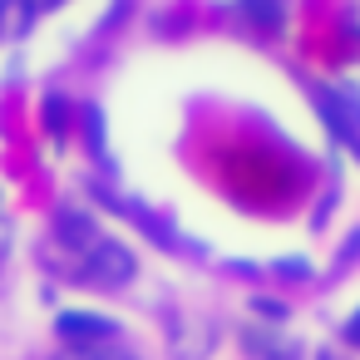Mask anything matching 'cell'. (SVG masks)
I'll return each mask as SVG.
<instances>
[{"instance_id": "obj_1", "label": "cell", "mask_w": 360, "mask_h": 360, "mask_svg": "<svg viewBox=\"0 0 360 360\" xmlns=\"http://www.w3.org/2000/svg\"><path fill=\"white\" fill-rule=\"evenodd\" d=\"M139 271V262H134V252L129 247H119V242H94V252H89V276L94 281H104V286H119V281H129Z\"/></svg>"}, {"instance_id": "obj_2", "label": "cell", "mask_w": 360, "mask_h": 360, "mask_svg": "<svg viewBox=\"0 0 360 360\" xmlns=\"http://www.w3.org/2000/svg\"><path fill=\"white\" fill-rule=\"evenodd\" d=\"M60 335H70V340L114 335V321H109V316H94V311H65V316H60Z\"/></svg>"}, {"instance_id": "obj_3", "label": "cell", "mask_w": 360, "mask_h": 360, "mask_svg": "<svg viewBox=\"0 0 360 360\" xmlns=\"http://www.w3.org/2000/svg\"><path fill=\"white\" fill-rule=\"evenodd\" d=\"M99 232H94V222L84 217V212H60V242H70V247H84V242H94Z\"/></svg>"}, {"instance_id": "obj_4", "label": "cell", "mask_w": 360, "mask_h": 360, "mask_svg": "<svg viewBox=\"0 0 360 360\" xmlns=\"http://www.w3.org/2000/svg\"><path fill=\"white\" fill-rule=\"evenodd\" d=\"M252 11H257L262 25H276V20H281V6H276V0H252Z\"/></svg>"}, {"instance_id": "obj_5", "label": "cell", "mask_w": 360, "mask_h": 360, "mask_svg": "<svg viewBox=\"0 0 360 360\" xmlns=\"http://www.w3.org/2000/svg\"><path fill=\"white\" fill-rule=\"evenodd\" d=\"M252 306H257V311H266V321H281V316H286L276 301H252Z\"/></svg>"}, {"instance_id": "obj_6", "label": "cell", "mask_w": 360, "mask_h": 360, "mask_svg": "<svg viewBox=\"0 0 360 360\" xmlns=\"http://www.w3.org/2000/svg\"><path fill=\"white\" fill-rule=\"evenodd\" d=\"M345 335H350V340H360V321H350V326H345Z\"/></svg>"}]
</instances>
